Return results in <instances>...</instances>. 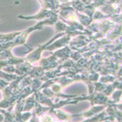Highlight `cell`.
<instances>
[{"instance_id": "obj_1", "label": "cell", "mask_w": 122, "mask_h": 122, "mask_svg": "<svg viewBox=\"0 0 122 122\" xmlns=\"http://www.w3.org/2000/svg\"><path fill=\"white\" fill-rule=\"evenodd\" d=\"M41 122H51V118L48 115H44L40 118Z\"/></svg>"}]
</instances>
